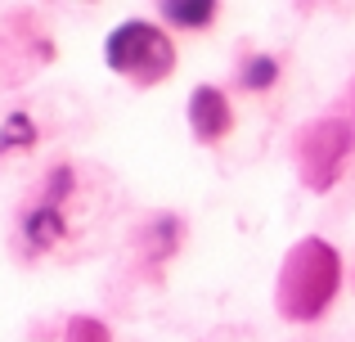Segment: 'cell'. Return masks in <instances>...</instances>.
I'll return each mask as SVG.
<instances>
[{"mask_svg":"<svg viewBox=\"0 0 355 342\" xmlns=\"http://www.w3.org/2000/svg\"><path fill=\"white\" fill-rule=\"evenodd\" d=\"M342 280V262L324 239H306L288 253L284 271H279V307L293 320H315L333 302Z\"/></svg>","mask_w":355,"mask_h":342,"instance_id":"6da1fadb","label":"cell"},{"mask_svg":"<svg viewBox=\"0 0 355 342\" xmlns=\"http://www.w3.org/2000/svg\"><path fill=\"white\" fill-rule=\"evenodd\" d=\"M104 59L113 63L121 77L139 81V86H153L166 72L175 68V45L162 27L153 23H121L104 45Z\"/></svg>","mask_w":355,"mask_h":342,"instance_id":"7a4b0ae2","label":"cell"},{"mask_svg":"<svg viewBox=\"0 0 355 342\" xmlns=\"http://www.w3.org/2000/svg\"><path fill=\"white\" fill-rule=\"evenodd\" d=\"M347 149H351V126H342V122H320V126H311V131H302L297 162H302L306 185L329 189L338 167H342V158H347Z\"/></svg>","mask_w":355,"mask_h":342,"instance_id":"3957f363","label":"cell"},{"mask_svg":"<svg viewBox=\"0 0 355 342\" xmlns=\"http://www.w3.org/2000/svg\"><path fill=\"white\" fill-rule=\"evenodd\" d=\"M189 122H193V135H198V140H220L234 117H230V104L216 86H198L193 99H189Z\"/></svg>","mask_w":355,"mask_h":342,"instance_id":"277c9868","label":"cell"},{"mask_svg":"<svg viewBox=\"0 0 355 342\" xmlns=\"http://www.w3.org/2000/svg\"><path fill=\"white\" fill-rule=\"evenodd\" d=\"M59 234H63V216H59V207H54V198H50L27 216V239H32V243H54Z\"/></svg>","mask_w":355,"mask_h":342,"instance_id":"5b68a950","label":"cell"},{"mask_svg":"<svg viewBox=\"0 0 355 342\" xmlns=\"http://www.w3.org/2000/svg\"><path fill=\"white\" fill-rule=\"evenodd\" d=\"M162 14L171 18V23H180V27H202V23H211V18H216V5H211V0H198V5L175 0V5H162Z\"/></svg>","mask_w":355,"mask_h":342,"instance_id":"8992f818","label":"cell"},{"mask_svg":"<svg viewBox=\"0 0 355 342\" xmlns=\"http://www.w3.org/2000/svg\"><path fill=\"white\" fill-rule=\"evenodd\" d=\"M36 140V126H32V117L27 113H14L5 122V135H0V149H27V144Z\"/></svg>","mask_w":355,"mask_h":342,"instance_id":"52a82bcc","label":"cell"},{"mask_svg":"<svg viewBox=\"0 0 355 342\" xmlns=\"http://www.w3.org/2000/svg\"><path fill=\"white\" fill-rule=\"evenodd\" d=\"M275 77H279V63L270 59V54H261V59H252L248 68H243V86H248V90H266V86H275Z\"/></svg>","mask_w":355,"mask_h":342,"instance_id":"ba28073f","label":"cell"},{"mask_svg":"<svg viewBox=\"0 0 355 342\" xmlns=\"http://www.w3.org/2000/svg\"><path fill=\"white\" fill-rule=\"evenodd\" d=\"M63 342H108V329L99 325V320H72Z\"/></svg>","mask_w":355,"mask_h":342,"instance_id":"9c48e42d","label":"cell"}]
</instances>
